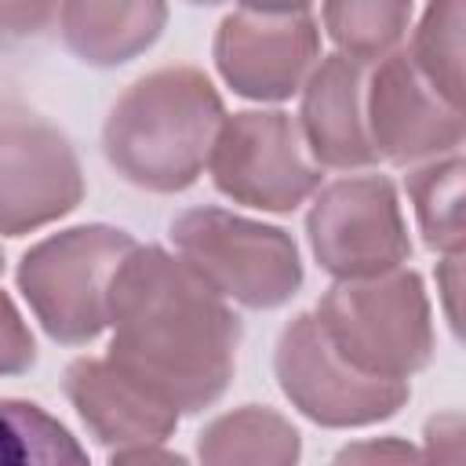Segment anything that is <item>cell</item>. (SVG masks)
I'll use <instances>...</instances> for the list:
<instances>
[{"label":"cell","instance_id":"6da1fadb","mask_svg":"<svg viewBox=\"0 0 466 466\" xmlns=\"http://www.w3.org/2000/svg\"><path fill=\"white\" fill-rule=\"evenodd\" d=\"M109 364L178 415L211 408L233 382L240 317L182 258L135 244L109 280Z\"/></svg>","mask_w":466,"mask_h":466},{"label":"cell","instance_id":"7a4b0ae2","mask_svg":"<svg viewBox=\"0 0 466 466\" xmlns=\"http://www.w3.org/2000/svg\"><path fill=\"white\" fill-rule=\"evenodd\" d=\"M222 120V98L200 69L164 66L113 102L102 149L124 182L146 193H182L208 167Z\"/></svg>","mask_w":466,"mask_h":466},{"label":"cell","instance_id":"3957f363","mask_svg":"<svg viewBox=\"0 0 466 466\" xmlns=\"http://www.w3.org/2000/svg\"><path fill=\"white\" fill-rule=\"evenodd\" d=\"M331 350L357 371L411 379L433 357V313L415 269L335 280L313 309Z\"/></svg>","mask_w":466,"mask_h":466},{"label":"cell","instance_id":"277c9868","mask_svg":"<svg viewBox=\"0 0 466 466\" xmlns=\"http://www.w3.org/2000/svg\"><path fill=\"white\" fill-rule=\"evenodd\" d=\"M171 244L226 302L277 309L302 288L299 244L280 226H262L222 208H193L171 222Z\"/></svg>","mask_w":466,"mask_h":466},{"label":"cell","instance_id":"5b68a950","mask_svg":"<svg viewBox=\"0 0 466 466\" xmlns=\"http://www.w3.org/2000/svg\"><path fill=\"white\" fill-rule=\"evenodd\" d=\"M131 248V233L95 222L51 233L22 255L18 291L55 342L84 346L102 335L109 280Z\"/></svg>","mask_w":466,"mask_h":466},{"label":"cell","instance_id":"8992f818","mask_svg":"<svg viewBox=\"0 0 466 466\" xmlns=\"http://www.w3.org/2000/svg\"><path fill=\"white\" fill-rule=\"evenodd\" d=\"M208 167L222 197L273 215L295 211L320 189V164L309 157L299 124L280 109L226 116Z\"/></svg>","mask_w":466,"mask_h":466},{"label":"cell","instance_id":"52a82bcc","mask_svg":"<svg viewBox=\"0 0 466 466\" xmlns=\"http://www.w3.org/2000/svg\"><path fill=\"white\" fill-rule=\"evenodd\" d=\"M273 371L291 408H299L309 422L328 430L386 422L411 397L408 379L368 375L357 371L350 360H342L324 339L313 313H299L280 331Z\"/></svg>","mask_w":466,"mask_h":466},{"label":"cell","instance_id":"ba28073f","mask_svg":"<svg viewBox=\"0 0 466 466\" xmlns=\"http://www.w3.org/2000/svg\"><path fill=\"white\" fill-rule=\"evenodd\" d=\"M313 258L335 280L397 269L411 255L397 189L386 175H353L324 186L306 215Z\"/></svg>","mask_w":466,"mask_h":466},{"label":"cell","instance_id":"9c48e42d","mask_svg":"<svg viewBox=\"0 0 466 466\" xmlns=\"http://www.w3.org/2000/svg\"><path fill=\"white\" fill-rule=\"evenodd\" d=\"M84 200V171L73 142L44 116L0 109V233L25 237L44 229Z\"/></svg>","mask_w":466,"mask_h":466},{"label":"cell","instance_id":"30bf717a","mask_svg":"<svg viewBox=\"0 0 466 466\" xmlns=\"http://www.w3.org/2000/svg\"><path fill=\"white\" fill-rule=\"evenodd\" d=\"M215 69L240 98L284 102L302 91L320 58V29L306 11H233L215 33Z\"/></svg>","mask_w":466,"mask_h":466},{"label":"cell","instance_id":"8fae6325","mask_svg":"<svg viewBox=\"0 0 466 466\" xmlns=\"http://www.w3.org/2000/svg\"><path fill=\"white\" fill-rule=\"evenodd\" d=\"M364 120L379 160L422 164L462 146V109L451 106L408 58L390 51L364 80Z\"/></svg>","mask_w":466,"mask_h":466},{"label":"cell","instance_id":"7c38bea8","mask_svg":"<svg viewBox=\"0 0 466 466\" xmlns=\"http://www.w3.org/2000/svg\"><path fill=\"white\" fill-rule=\"evenodd\" d=\"M299 131L320 167L357 171L379 160L364 120V62L346 55L317 58L302 84Z\"/></svg>","mask_w":466,"mask_h":466},{"label":"cell","instance_id":"4fadbf2b","mask_svg":"<svg viewBox=\"0 0 466 466\" xmlns=\"http://www.w3.org/2000/svg\"><path fill=\"white\" fill-rule=\"evenodd\" d=\"M62 390L84 426L98 444L131 448V444H160L175 433L178 411L127 379L116 364L98 357H80L66 368Z\"/></svg>","mask_w":466,"mask_h":466},{"label":"cell","instance_id":"5bb4252c","mask_svg":"<svg viewBox=\"0 0 466 466\" xmlns=\"http://www.w3.org/2000/svg\"><path fill=\"white\" fill-rule=\"evenodd\" d=\"M164 25L167 0H62V40L95 69L146 55Z\"/></svg>","mask_w":466,"mask_h":466},{"label":"cell","instance_id":"9a60e30c","mask_svg":"<svg viewBox=\"0 0 466 466\" xmlns=\"http://www.w3.org/2000/svg\"><path fill=\"white\" fill-rule=\"evenodd\" d=\"M302 455L299 430L273 408L244 404L197 433V459L208 466H291Z\"/></svg>","mask_w":466,"mask_h":466},{"label":"cell","instance_id":"2e32d148","mask_svg":"<svg viewBox=\"0 0 466 466\" xmlns=\"http://www.w3.org/2000/svg\"><path fill=\"white\" fill-rule=\"evenodd\" d=\"M462 157L444 153L433 157L426 164H419L415 171H408V197L419 218V233L426 240V248L451 255L462 251L466 240V222H462Z\"/></svg>","mask_w":466,"mask_h":466},{"label":"cell","instance_id":"e0dca14e","mask_svg":"<svg viewBox=\"0 0 466 466\" xmlns=\"http://www.w3.org/2000/svg\"><path fill=\"white\" fill-rule=\"evenodd\" d=\"M411 22V0H324V29L339 55L379 62L397 51Z\"/></svg>","mask_w":466,"mask_h":466},{"label":"cell","instance_id":"ac0fdd59","mask_svg":"<svg viewBox=\"0 0 466 466\" xmlns=\"http://www.w3.org/2000/svg\"><path fill=\"white\" fill-rule=\"evenodd\" d=\"M87 462L76 437L33 400H0V466H62Z\"/></svg>","mask_w":466,"mask_h":466},{"label":"cell","instance_id":"d6986e66","mask_svg":"<svg viewBox=\"0 0 466 466\" xmlns=\"http://www.w3.org/2000/svg\"><path fill=\"white\" fill-rule=\"evenodd\" d=\"M408 58L451 106L462 109V0L426 4Z\"/></svg>","mask_w":466,"mask_h":466},{"label":"cell","instance_id":"ffe728a7","mask_svg":"<svg viewBox=\"0 0 466 466\" xmlns=\"http://www.w3.org/2000/svg\"><path fill=\"white\" fill-rule=\"evenodd\" d=\"M36 364V342L11 295L0 288V375H22Z\"/></svg>","mask_w":466,"mask_h":466},{"label":"cell","instance_id":"44dd1931","mask_svg":"<svg viewBox=\"0 0 466 466\" xmlns=\"http://www.w3.org/2000/svg\"><path fill=\"white\" fill-rule=\"evenodd\" d=\"M58 11V0H0V44L40 36Z\"/></svg>","mask_w":466,"mask_h":466},{"label":"cell","instance_id":"7402d4cb","mask_svg":"<svg viewBox=\"0 0 466 466\" xmlns=\"http://www.w3.org/2000/svg\"><path fill=\"white\" fill-rule=\"evenodd\" d=\"M459 262H462V251H451V255H444L441 273H437V284L444 291V313H448V324L455 335H459V269H462Z\"/></svg>","mask_w":466,"mask_h":466},{"label":"cell","instance_id":"603a6c76","mask_svg":"<svg viewBox=\"0 0 466 466\" xmlns=\"http://www.w3.org/2000/svg\"><path fill=\"white\" fill-rule=\"evenodd\" d=\"M335 459H339V462H342V459H419V451H415L411 444H404V441H393V437H386V441L350 444V448H342Z\"/></svg>","mask_w":466,"mask_h":466},{"label":"cell","instance_id":"cb8c5ba5","mask_svg":"<svg viewBox=\"0 0 466 466\" xmlns=\"http://www.w3.org/2000/svg\"><path fill=\"white\" fill-rule=\"evenodd\" d=\"M109 462H113V466H116V462H175V466H182L186 455L164 451V448H157V444H131V448H113V451H109Z\"/></svg>","mask_w":466,"mask_h":466},{"label":"cell","instance_id":"d4e9b609","mask_svg":"<svg viewBox=\"0 0 466 466\" xmlns=\"http://www.w3.org/2000/svg\"><path fill=\"white\" fill-rule=\"evenodd\" d=\"M248 11H266V15H295V11H309L313 0H240Z\"/></svg>","mask_w":466,"mask_h":466},{"label":"cell","instance_id":"484cf974","mask_svg":"<svg viewBox=\"0 0 466 466\" xmlns=\"http://www.w3.org/2000/svg\"><path fill=\"white\" fill-rule=\"evenodd\" d=\"M189 4H200V7H211V4H226V0H189Z\"/></svg>","mask_w":466,"mask_h":466},{"label":"cell","instance_id":"4316f807","mask_svg":"<svg viewBox=\"0 0 466 466\" xmlns=\"http://www.w3.org/2000/svg\"><path fill=\"white\" fill-rule=\"evenodd\" d=\"M0 273H4V251H0Z\"/></svg>","mask_w":466,"mask_h":466}]
</instances>
